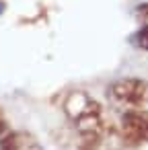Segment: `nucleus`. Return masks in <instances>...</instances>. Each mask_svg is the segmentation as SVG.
I'll return each instance as SVG.
<instances>
[{
  "mask_svg": "<svg viewBox=\"0 0 148 150\" xmlns=\"http://www.w3.org/2000/svg\"><path fill=\"white\" fill-rule=\"evenodd\" d=\"M0 150H43V146L29 132L8 129L4 136H0Z\"/></svg>",
  "mask_w": 148,
  "mask_h": 150,
  "instance_id": "obj_4",
  "label": "nucleus"
},
{
  "mask_svg": "<svg viewBox=\"0 0 148 150\" xmlns=\"http://www.w3.org/2000/svg\"><path fill=\"white\" fill-rule=\"evenodd\" d=\"M109 97L125 109H148V82L140 78H119L109 86Z\"/></svg>",
  "mask_w": 148,
  "mask_h": 150,
  "instance_id": "obj_2",
  "label": "nucleus"
},
{
  "mask_svg": "<svg viewBox=\"0 0 148 150\" xmlns=\"http://www.w3.org/2000/svg\"><path fill=\"white\" fill-rule=\"evenodd\" d=\"M138 19H140V29L134 37V41L138 47L148 50V4H142L138 8Z\"/></svg>",
  "mask_w": 148,
  "mask_h": 150,
  "instance_id": "obj_5",
  "label": "nucleus"
},
{
  "mask_svg": "<svg viewBox=\"0 0 148 150\" xmlns=\"http://www.w3.org/2000/svg\"><path fill=\"white\" fill-rule=\"evenodd\" d=\"M62 111L76 127L78 138L95 140V138H101V136L113 132L109 121L105 119L103 107L86 91H80V88L68 91L62 101Z\"/></svg>",
  "mask_w": 148,
  "mask_h": 150,
  "instance_id": "obj_1",
  "label": "nucleus"
},
{
  "mask_svg": "<svg viewBox=\"0 0 148 150\" xmlns=\"http://www.w3.org/2000/svg\"><path fill=\"white\" fill-rule=\"evenodd\" d=\"M119 138L127 146H140L148 142V111L127 109L119 123Z\"/></svg>",
  "mask_w": 148,
  "mask_h": 150,
  "instance_id": "obj_3",
  "label": "nucleus"
},
{
  "mask_svg": "<svg viewBox=\"0 0 148 150\" xmlns=\"http://www.w3.org/2000/svg\"><path fill=\"white\" fill-rule=\"evenodd\" d=\"M6 132H8V125H6V119H4L2 111H0V136H4Z\"/></svg>",
  "mask_w": 148,
  "mask_h": 150,
  "instance_id": "obj_6",
  "label": "nucleus"
}]
</instances>
